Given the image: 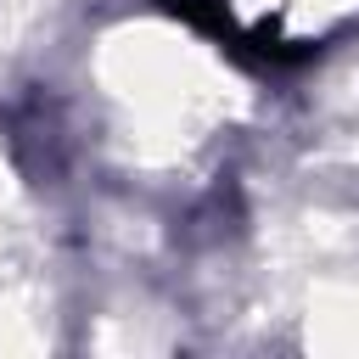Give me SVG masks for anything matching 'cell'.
<instances>
[{"label": "cell", "instance_id": "obj_1", "mask_svg": "<svg viewBox=\"0 0 359 359\" xmlns=\"http://www.w3.org/2000/svg\"><path fill=\"white\" fill-rule=\"evenodd\" d=\"M157 6H163L168 17H180L185 28L219 39V50H230V56L247 62V67H297V62L314 56L309 39H275V34H264V28H241L224 0H157Z\"/></svg>", "mask_w": 359, "mask_h": 359}]
</instances>
